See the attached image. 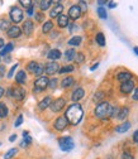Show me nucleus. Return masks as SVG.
Returning a JSON list of instances; mask_svg holds the SVG:
<instances>
[{
	"label": "nucleus",
	"instance_id": "f257e3e1",
	"mask_svg": "<svg viewBox=\"0 0 138 159\" xmlns=\"http://www.w3.org/2000/svg\"><path fill=\"white\" fill-rule=\"evenodd\" d=\"M83 116H84V110H83L81 105L77 102L70 105L65 114V117L67 119L69 124H71V125H77L83 120Z\"/></svg>",
	"mask_w": 138,
	"mask_h": 159
},
{
	"label": "nucleus",
	"instance_id": "f03ea898",
	"mask_svg": "<svg viewBox=\"0 0 138 159\" xmlns=\"http://www.w3.org/2000/svg\"><path fill=\"white\" fill-rule=\"evenodd\" d=\"M112 110H113V106L108 101H102L96 105L94 114L98 119H107L112 115Z\"/></svg>",
	"mask_w": 138,
	"mask_h": 159
},
{
	"label": "nucleus",
	"instance_id": "7ed1b4c3",
	"mask_svg": "<svg viewBox=\"0 0 138 159\" xmlns=\"http://www.w3.org/2000/svg\"><path fill=\"white\" fill-rule=\"evenodd\" d=\"M9 16H10V20L15 24L18 23H21L23 20V18H24V13L21 8H18V7H13L9 11Z\"/></svg>",
	"mask_w": 138,
	"mask_h": 159
},
{
	"label": "nucleus",
	"instance_id": "20e7f679",
	"mask_svg": "<svg viewBox=\"0 0 138 159\" xmlns=\"http://www.w3.org/2000/svg\"><path fill=\"white\" fill-rule=\"evenodd\" d=\"M58 145H60L61 150H64V152H70V150L74 149L75 143H74V140H72L71 136H62V138L58 139Z\"/></svg>",
	"mask_w": 138,
	"mask_h": 159
},
{
	"label": "nucleus",
	"instance_id": "39448f33",
	"mask_svg": "<svg viewBox=\"0 0 138 159\" xmlns=\"http://www.w3.org/2000/svg\"><path fill=\"white\" fill-rule=\"evenodd\" d=\"M48 81H50V80L46 76L38 77L36 81H34V92H41L46 87H48Z\"/></svg>",
	"mask_w": 138,
	"mask_h": 159
},
{
	"label": "nucleus",
	"instance_id": "423d86ee",
	"mask_svg": "<svg viewBox=\"0 0 138 159\" xmlns=\"http://www.w3.org/2000/svg\"><path fill=\"white\" fill-rule=\"evenodd\" d=\"M65 106H66V100H65L64 97H60V98H56L55 101L51 102L50 109H51L53 112H60Z\"/></svg>",
	"mask_w": 138,
	"mask_h": 159
},
{
	"label": "nucleus",
	"instance_id": "0eeeda50",
	"mask_svg": "<svg viewBox=\"0 0 138 159\" xmlns=\"http://www.w3.org/2000/svg\"><path fill=\"white\" fill-rule=\"evenodd\" d=\"M67 126H69V121H67V119H66L65 116L57 117L56 121L53 123V128H55L57 131H62V130H65Z\"/></svg>",
	"mask_w": 138,
	"mask_h": 159
},
{
	"label": "nucleus",
	"instance_id": "6e6552de",
	"mask_svg": "<svg viewBox=\"0 0 138 159\" xmlns=\"http://www.w3.org/2000/svg\"><path fill=\"white\" fill-rule=\"evenodd\" d=\"M26 93L27 92H26V90L22 86H17V87H13L12 89V97H14L15 100H18V101L24 100Z\"/></svg>",
	"mask_w": 138,
	"mask_h": 159
},
{
	"label": "nucleus",
	"instance_id": "1a4fd4ad",
	"mask_svg": "<svg viewBox=\"0 0 138 159\" xmlns=\"http://www.w3.org/2000/svg\"><path fill=\"white\" fill-rule=\"evenodd\" d=\"M60 71V65L56 62H48L45 65V72L47 75H55Z\"/></svg>",
	"mask_w": 138,
	"mask_h": 159
},
{
	"label": "nucleus",
	"instance_id": "9d476101",
	"mask_svg": "<svg viewBox=\"0 0 138 159\" xmlns=\"http://www.w3.org/2000/svg\"><path fill=\"white\" fill-rule=\"evenodd\" d=\"M69 18H71L72 20H76V19H79L81 16V10H80V7L79 5H72L70 7L69 9Z\"/></svg>",
	"mask_w": 138,
	"mask_h": 159
},
{
	"label": "nucleus",
	"instance_id": "9b49d317",
	"mask_svg": "<svg viewBox=\"0 0 138 159\" xmlns=\"http://www.w3.org/2000/svg\"><path fill=\"white\" fill-rule=\"evenodd\" d=\"M7 34L9 38H19L22 35V29L18 25H10V28L7 30Z\"/></svg>",
	"mask_w": 138,
	"mask_h": 159
},
{
	"label": "nucleus",
	"instance_id": "f8f14e48",
	"mask_svg": "<svg viewBox=\"0 0 138 159\" xmlns=\"http://www.w3.org/2000/svg\"><path fill=\"white\" fill-rule=\"evenodd\" d=\"M132 90H134V82L132 81H127V82H124V84H122L121 85V92L123 93V95H128Z\"/></svg>",
	"mask_w": 138,
	"mask_h": 159
},
{
	"label": "nucleus",
	"instance_id": "ddd939ff",
	"mask_svg": "<svg viewBox=\"0 0 138 159\" xmlns=\"http://www.w3.org/2000/svg\"><path fill=\"white\" fill-rule=\"evenodd\" d=\"M62 11H64V5L60 4V3H57V4L51 9L50 16H51V18H56V16H58V15H61Z\"/></svg>",
	"mask_w": 138,
	"mask_h": 159
},
{
	"label": "nucleus",
	"instance_id": "4468645a",
	"mask_svg": "<svg viewBox=\"0 0 138 159\" xmlns=\"http://www.w3.org/2000/svg\"><path fill=\"white\" fill-rule=\"evenodd\" d=\"M33 30H34V25H33V22L32 20H26L24 23H23V33L26 34V35H32V33H33Z\"/></svg>",
	"mask_w": 138,
	"mask_h": 159
},
{
	"label": "nucleus",
	"instance_id": "2eb2a0df",
	"mask_svg": "<svg viewBox=\"0 0 138 159\" xmlns=\"http://www.w3.org/2000/svg\"><path fill=\"white\" fill-rule=\"evenodd\" d=\"M84 96H85V91H84L83 89H76V90L72 92L71 100H72L74 102H77V101H80Z\"/></svg>",
	"mask_w": 138,
	"mask_h": 159
},
{
	"label": "nucleus",
	"instance_id": "dca6fc26",
	"mask_svg": "<svg viewBox=\"0 0 138 159\" xmlns=\"http://www.w3.org/2000/svg\"><path fill=\"white\" fill-rule=\"evenodd\" d=\"M62 56V53L60 52V49H51L48 53H47V58L50 59L51 62H55L56 59H60Z\"/></svg>",
	"mask_w": 138,
	"mask_h": 159
},
{
	"label": "nucleus",
	"instance_id": "f3484780",
	"mask_svg": "<svg viewBox=\"0 0 138 159\" xmlns=\"http://www.w3.org/2000/svg\"><path fill=\"white\" fill-rule=\"evenodd\" d=\"M57 24L60 28H66L69 27V16L65 14H61L57 16Z\"/></svg>",
	"mask_w": 138,
	"mask_h": 159
},
{
	"label": "nucleus",
	"instance_id": "a211bd4d",
	"mask_svg": "<svg viewBox=\"0 0 138 159\" xmlns=\"http://www.w3.org/2000/svg\"><path fill=\"white\" fill-rule=\"evenodd\" d=\"M118 81L119 82H122V84H124V82H127V81H131V78H132V73L131 72H127V71H123V72H121V73H118Z\"/></svg>",
	"mask_w": 138,
	"mask_h": 159
},
{
	"label": "nucleus",
	"instance_id": "6ab92c4d",
	"mask_svg": "<svg viewBox=\"0 0 138 159\" xmlns=\"http://www.w3.org/2000/svg\"><path fill=\"white\" fill-rule=\"evenodd\" d=\"M51 102H52V98H51V96H46L42 101H39V104H38V109L43 111V110H46L47 107H50Z\"/></svg>",
	"mask_w": 138,
	"mask_h": 159
},
{
	"label": "nucleus",
	"instance_id": "aec40b11",
	"mask_svg": "<svg viewBox=\"0 0 138 159\" xmlns=\"http://www.w3.org/2000/svg\"><path fill=\"white\" fill-rule=\"evenodd\" d=\"M15 81H17V84H19V85H24L26 84V81H27V75H26V71H19L17 75H15Z\"/></svg>",
	"mask_w": 138,
	"mask_h": 159
},
{
	"label": "nucleus",
	"instance_id": "412c9836",
	"mask_svg": "<svg viewBox=\"0 0 138 159\" xmlns=\"http://www.w3.org/2000/svg\"><path fill=\"white\" fill-rule=\"evenodd\" d=\"M32 144V138L29 136V133L28 131H23V140L21 143V147L23 148H27L28 145Z\"/></svg>",
	"mask_w": 138,
	"mask_h": 159
},
{
	"label": "nucleus",
	"instance_id": "4be33fe9",
	"mask_svg": "<svg viewBox=\"0 0 138 159\" xmlns=\"http://www.w3.org/2000/svg\"><path fill=\"white\" fill-rule=\"evenodd\" d=\"M74 82H75L74 77H71V76H67V77H65V78L62 80V81H61V86H62L64 89H67V87L72 86V85H74Z\"/></svg>",
	"mask_w": 138,
	"mask_h": 159
},
{
	"label": "nucleus",
	"instance_id": "5701e85b",
	"mask_svg": "<svg viewBox=\"0 0 138 159\" xmlns=\"http://www.w3.org/2000/svg\"><path fill=\"white\" fill-rule=\"evenodd\" d=\"M129 128H131V123L129 121H124V123H122L121 125H118L115 128V131L117 133H126L127 130H129Z\"/></svg>",
	"mask_w": 138,
	"mask_h": 159
},
{
	"label": "nucleus",
	"instance_id": "b1692460",
	"mask_svg": "<svg viewBox=\"0 0 138 159\" xmlns=\"http://www.w3.org/2000/svg\"><path fill=\"white\" fill-rule=\"evenodd\" d=\"M83 41V38L80 35H74L70 41H69V46H72V47H77V46H80Z\"/></svg>",
	"mask_w": 138,
	"mask_h": 159
},
{
	"label": "nucleus",
	"instance_id": "393cba45",
	"mask_svg": "<svg viewBox=\"0 0 138 159\" xmlns=\"http://www.w3.org/2000/svg\"><path fill=\"white\" fill-rule=\"evenodd\" d=\"M13 49H14V44H13V43H8V44H5V46L3 47L2 51H0V56L4 57V56H7L8 53H10Z\"/></svg>",
	"mask_w": 138,
	"mask_h": 159
},
{
	"label": "nucleus",
	"instance_id": "a878e982",
	"mask_svg": "<svg viewBox=\"0 0 138 159\" xmlns=\"http://www.w3.org/2000/svg\"><path fill=\"white\" fill-rule=\"evenodd\" d=\"M9 114V110L4 102H0V119H5Z\"/></svg>",
	"mask_w": 138,
	"mask_h": 159
},
{
	"label": "nucleus",
	"instance_id": "bb28decb",
	"mask_svg": "<svg viewBox=\"0 0 138 159\" xmlns=\"http://www.w3.org/2000/svg\"><path fill=\"white\" fill-rule=\"evenodd\" d=\"M128 114H129V109L128 107H121L119 109V114H118V119L119 120H124V119L128 116Z\"/></svg>",
	"mask_w": 138,
	"mask_h": 159
},
{
	"label": "nucleus",
	"instance_id": "cd10ccee",
	"mask_svg": "<svg viewBox=\"0 0 138 159\" xmlns=\"http://www.w3.org/2000/svg\"><path fill=\"white\" fill-rule=\"evenodd\" d=\"M95 41H96V43L99 44L100 47H104L105 46V37H104L103 33H98L95 35Z\"/></svg>",
	"mask_w": 138,
	"mask_h": 159
},
{
	"label": "nucleus",
	"instance_id": "c85d7f7f",
	"mask_svg": "<svg viewBox=\"0 0 138 159\" xmlns=\"http://www.w3.org/2000/svg\"><path fill=\"white\" fill-rule=\"evenodd\" d=\"M75 56H76V52L74 48H70L65 52V59L66 61H72V59H75Z\"/></svg>",
	"mask_w": 138,
	"mask_h": 159
},
{
	"label": "nucleus",
	"instance_id": "c756f323",
	"mask_svg": "<svg viewBox=\"0 0 138 159\" xmlns=\"http://www.w3.org/2000/svg\"><path fill=\"white\" fill-rule=\"evenodd\" d=\"M53 29V23L51 20H47L43 23V27H42V32L46 34V33H50L51 30Z\"/></svg>",
	"mask_w": 138,
	"mask_h": 159
},
{
	"label": "nucleus",
	"instance_id": "7c9ffc66",
	"mask_svg": "<svg viewBox=\"0 0 138 159\" xmlns=\"http://www.w3.org/2000/svg\"><path fill=\"white\" fill-rule=\"evenodd\" d=\"M10 28V23L7 19H0V30H8Z\"/></svg>",
	"mask_w": 138,
	"mask_h": 159
},
{
	"label": "nucleus",
	"instance_id": "2f4dec72",
	"mask_svg": "<svg viewBox=\"0 0 138 159\" xmlns=\"http://www.w3.org/2000/svg\"><path fill=\"white\" fill-rule=\"evenodd\" d=\"M18 153V149H15V148H13V149H9L7 153H5V155H4V159H12L15 154Z\"/></svg>",
	"mask_w": 138,
	"mask_h": 159
},
{
	"label": "nucleus",
	"instance_id": "473e14b6",
	"mask_svg": "<svg viewBox=\"0 0 138 159\" xmlns=\"http://www.w3.org/2000/svg\"><path fill=\"white\" fill-rule=\"evenodd\" d=\"M51 4L52 2H50V0H43V2H39V8H41V10H47Z\"/></svg>",
	"mask_w": 138,
	"mask_h": 159
},
{
	"label": "nucleus",
	"instance_id": "72a5a7b5",
	"mask_svg": "<svg viewBox=\"0 0 138 159\" xmlns=\"http://www.w3.org/2000/svg\"><path fill=\"white\" fill-rule=\"evenodd\" d=\"M96 11H98V14H99V16H100L102 19H107V18H108V14H107V10H105L104 7H99Z\"/></svg>",
	"mask_w": 138,
	"mask_h": 159
},
{
	"label": "nucleus",
	"instance_id": "f704fd0d",
	"mask_svg": "<svg viewBox=\"0 0 138 159\" xmlns=\"http://www.w3.org/2000/svg\"><path fill=\"white\" fill-rule=\"evenodd\" d=\"M37 66H38V63H37L36 61H31V62H28V65H27V70H28L29 72L34 73V71H36Z\"/></svg>",
	"mask_w": 138,
	"mask_h": 159
},
{
	"label": "nucleus",
	"instance_id": "c9c22d12",
	"mask_svg": "<svg viewBox=\"0 0 138 159\" xmlns=\"http://www.w3.org/2000/svg\"><path fill=\"white\" fill-rule=\"evenodd\" d=\"M43 72H45V65H39V63H38V66H37V68H36V71H34V75L38 76V77H41Z\"/></svg>",
	"mask_w": 138,
	"mask_h": 159
},
{
	"label": "nucleus",
	"instance_id": "e433bc0d",
	"mask_svg": "<svg viewBox=\"0 0 138 159\" xmlns=\"http://www.w3.org/2000/svg\"><path fill=\"white\" fill-rule=\"evenodd\" d=\"M84 59H85L84 53H76V56H75V61H76V63H83V62H84Z\"/></svg>",
	"mask_w": 138,
	"mask_h": 159
},
{
	"label": "nucleus",
	"instance_id": "4c0bfd02",
	"mask_svg": "<svg viewBox=\"0 0 138 159\" xmlns=\"http://www.w3.org/2000/svg\"><path fill=\"white\" fill-rule=\"evenodd\" d=\"M75 70V67L74 66H65V67H62V68H60V73H67V72H72Z\"/></svg>",
	"mask_w": 138,
	"mask_h": 159
},
{
	"label": "nucleus",
	"instance_id": "58836bf2",
	"mask_svg": "<svg viewBox=\"0 0 138 159\" xmlns=\"http://www.w3.org/2000/svg\"><path fill=\"white\" fill-rule=\"evenodd\" d=\"M103 97H104V92H102V91H98V92L94 95V101H95V102H96V101H100Z\"/></svg>",
	"mask_w": 138,
	"mask_h": 159
},
{
	"label": "nucleus",
	"instance_id": "ea45409f",
	"mask_svg": "<svg viewBox=\"0 0 138 159\" xmlns=\"http://www.w3.org/2000/svg\"><path fill=\"white\" fill-rule=\"evenodd\" d=\"M22 124H23V115H19V116L17 117L15 123H14V126H15V128H19Z\"/></svg>",
	"mask_w": 138,
	"mask_h": 159
},
{
	"label": "nucleus",
	"instance_id": "a19ab883",
	"mask_svg": "<svg viewBox=\"0 0 138 159\" xmlns=\"http://www.w3.org/2000/svg\"><path fill=\"white\" fill-rule=\"evenodd\" d=\"M57 84H58L57 78H52V80H50V81H48V87H50V89H56Z\"/></svg>",
	"mask_w": 138,
	"mask_h": 159
},
{
	"label": "nucleus",
	"instance_id": "79ce46f5",
	"mask_svg": "<svg viewBox=\"0 0 138 159\" xmlns=\"http://www.w3.org/2000/svg\"><path fill=\"white\" fill-rule=\"evenodd\" d=\"M18 66H19L18 63H15L14 66H12V68H10V71L8 72V77H9V78H12V77H13V75H14V72H15V70L18 68Z\"/></svg>",
	"mask_w": 138,
	"mask_h": 159
},
{
	"label": "nucleus",
	"instance_id": "37998d69",
	"mask_svg": "<svg viewBox=\"0 0 138 159\" xmlns=\"http://www.w3.org/2000/svg\"><path fill=\"white\" fill-rule=\"evenodd\" d=\"M119 109L121 107H117V106H113V110H112V117H117L118 116V114H119Z\"/></svg>",
	"mask_w": 138,
	"mask_h": 159
},
{
	"label": "nucleus",
	"instance_id": "c03bdc74",
	"mask_svg": "<svg viewBox=\"0 0 138 159\" xmlns=\"http://www.w3.org/2000/svg\"><path fill=\"white\" fill-rule=\"evenodd\" d=\"M80 10H81V13H85L86 10H88V4L85 3V2H80Z\"/></svg>",
	"mask_w": 138,
	"mask_h": 159
},
{
	"label": "nucleus",
	"instance_id": "a18cd8bd",
	"mask_svg": "<svg viewBox=\"0 0 138 159\" xmlns=\"http://www.w3.org/2000/svg\"><path fill=\"white\" fill-rule=\"evenodd\" d=\"M27 14H28V16H32V15H34V5L32 4L28 9H27Z\"/></svg>",
	"mask_w": 138,
	"mask_h": 159
},
{
	"label": "nucleus",
	"instance_id": "49530a36",
	"mask_svg": "<svg viewBox=\"0 0 138 159\" xmlns=\"http://www.w3.org/2000/svg\"><path fill=\"white\" fill-rule=\"evenodd\" d=\"M122 159H134V158H133V155H132L131 153L124 152V153L122 154Z\"/></svg>",
	"mask_w": 138,
	"mask_h": 159
},
{
	"label": "nucleus",
	"instance_id": "de8ad7c7",
	"mask_svg": "<svg viewBox=\"0 0 138 159\" xmlns=\"http://www.w3.org/2000/svg\"><path fill=\"white\" fill-rule=\"evenodd\" d=\"M19 3H21L23 7H26V8H29V7L33 4L32 2H24V0H21V2H19Z\"/></svg>",
	"mask_w": 138,
	"mask_h": 159
},
{
	"label": "nucleus",
	"instance_id": "09e8293b",
	"mask_svg": "<svg viewBox=\"0 0 138 159\" xmlns=\"http://www.w3.org/2000/svg\"><path fill=\"white\" fill-rule=\"evenodd\" d=\"M34 15H36V19H37L38 22H42V20H43V14H42V13H37V14H34Z\"/></svg>",
	"mask_w": 138,
	"mask_h": 159
},
{
	"label": "nucleus",
	"instance_id": "8fccbe9b",
	"mask_svg": "<svg viewBox=\"0 0 138 159\" xmlns=\"http://www.w3.org/2000/svg\"><path fill=\"white\" fill-rule=\"evenodd\" d=\"M133 100L134 101H137L138 100V87L134 90V92H133Z\"/></svg>",
	"mask_w": 138,
	"mask_h": 159
},
{
	"label": "nucleus",
	"instance_id": "3c124183",
	"mask_svg": "<svg viewBox=\"0 0 138 159\" xmlns=\"http://www.w3.org/2000/svg\"><path fill=\"white\" fill-rule=\"evenodd\" d=\"M133 140H134V143L138 144V130H136L134 134H133Z\"/></svg>",
	"mask_w": 138,
	"mask_h": 159
},
{
	"label": "nucleus",
	"instance_id": "603ef678",
	"mask_svg": "<svg viewBox=\"0 0 138 159\" xmlns=\"http://www.w3.org/2000/svg\"><path fill=\"white\" fill-rule=\"evenodd\" d=\"M108 7H109L110 9H114V8L117 7V3H114V2H108Z\"/></svg>",
	"mask_w": 138,
	"mask_h": 159
},
{
	"label": "nucleus",
	"instance_id": "864d4df0",
	"mask_svg": "<svg viewBox=\"0 0 138 159\" xmlns=\"http://www.w3.org/2000/svg\"><path fill=\"white\" fill-rule=\"evenodd\" d=\"M15 139H17V135H15V134H13V135H10V136H9V142H15Z\"/></svg>",
	"mask_w": 138,
	"mask_h": 159
},
{
	"label": "nucleus",
	"instance_id": "5fc2aeb1",
	"mask_svg": "<svg viewBox=\"0 0 138 159\" xmlns=\"http://www.w3.org/2000/svg\"><path fill=\"white\" fill-rule=\"evenodd\" d=\"M5 46V43H4V39L3 38H0V49H3V47Z\"/></svg>",
	"mask_w": 138,
	"mask_h": 159
},
{
	"label": "nucleus",
	"instance_id": "6e6d98bb",
	"mask_svg": "<svg viewBox=\"0 0 138 159\" xmlns=\"http://www.w3.org/2000/svg\"><path fill=\"white\" fill-rule=\"evenodd\" d=\"M4 92H5V90H4L2 86H0V98H2V97L4 96Z\"/></svg>",
	"mask_w": 138,
	"mask_h": 159
},
{
	"label": "nucleus",
	"instance_id": "4d7b16f0",
	"mask_svg": "<svg viewBox=\"0 0 138 159\" xmlns=\"http://www.w3.org/2000/svg\"><path fill=\"white\" fill-rule=\"evenodd\" d=\"M98 66H99V63H98V62H96V63H95V65H93V66H91V67H90V70H91V71H94V70H95V68H98Z\"/></svg>",
	"mask_w": 138,
	"mask_h": 159
},
{
	"label": "nucleus",
	"instance_id": "13d9d810",
	"mask_svg": "<svg viewBox=\"0 0 138 159\" xmlns=\"http://www.w3.org/2000/svg\"><path fill=\"white\" fill-rule=\"evenodd\" d=\"M98 4H99L100 7H103L104 4H107V2H102V0H99V2H98Z\"/></svg>",
	"mask_w": 138,
	"mask_h": 159
},
{
	"label": "nucleus",
	"instance_id": "bf43d9fd",
	"mask_svg": "<svg viewBox=\"0 0 138 159\" xmlns=\"http://www.w3.org/2000/svg\"><path fill=\"white\" fill-rule=\"evenodd\" d=\"M133 51H134V53L138 56V47H134V49H133Z\"/></svg>",
	"mask_w": 138,
	"mask_h": 159
},
{
	"label": "nucleus",
	"instance_id": "052dcab7",
	"mask_svg": "<svg viewBox=\"0 0 138 159\" xmlns=\"http://www.w3.org/2000/svg\"><path fill=\"white\" fill-rule=\"evenodd\" d=\"M0 144H2V143H0Z\"/></svg>",
	"mask_w": 138,
	"mask_h": 159
}]
</instances>
